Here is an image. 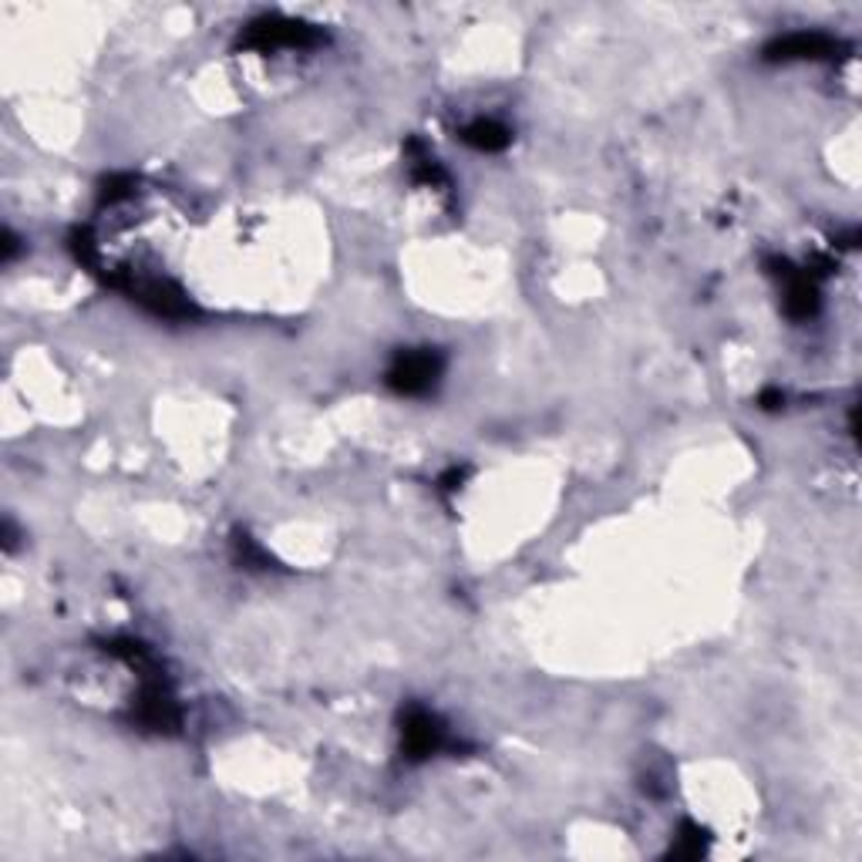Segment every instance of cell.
I'll list each match as a JSON object with an SVG mask.
<instances>
[{"label":"cell","mask_w":862,"mask_h":862,"mask_svg":"<svg viewBox=\"0 0 862 862\" xmlns=\"http://www.w3.org/2000/svg\"><path fill=\"white\" fill-rule=\"evenodd\" d=\"M442 737H445V731H442V724L428 711L415 707L405 717V749H408L412 759H428L432 752H438Z\"/></svg>","instance_id":"4"},{"label":"cell","mask_w":862,"mask_h":862,"mask_svg":"<svg viewBox=\"0 0 862 862\" xmlns=\"http://www.w3.org/2000/svg\"><path fill=\"white\" fill-rule=\"evenodd\" d=\"M317 34L304 24H294V21H264V24H254L250 31V44L260 48V51H270V48H304V44H314Z\"/></svg>","instance_id":"3"},{"label":"cell","mask_w":862,"mask_h":862,"mask_svg":"<svg viewBox=\"0 0 862 862\" xmlns=\"http://www.w3.org/2000/svg\"><path fill=\"white\" fill-rule=\"evenodd\" d=\"M835 51H839V41L829 34H819V31H799V34H789V38H779L775 44H769V58H775V61H795V58L815 61V58H832Z\"/></svg>","instance_id":"2"},{"label":"cell","mask_w":862,"mask_h":862,"mask_svg":"<svg viewBox=\"0 0 862 862\" xmlns=\"http://www.w3.org/2000/svg\"><path fill=\"white\" fill-rule=\"evenodd\" d=\"M462 139L478 152H499L509 146V129H503L499 121H492V118H482L462 132Z\"/></svg>","instance_id":"5"},{"label":"cell","mask_w":862,"mask_h":862,"mask_svg":"<svg viewBox=\"0 0 862 862\" xmlns=\"http://www.w3.org/2000/svg\"><path fill=\"white\" fill-rule=\"evenodd\" d=\"M442 371V364L432 350H405L388 371V385L402 395H425Z\"/></svg>","instance_id":"1"}]
</instances>
